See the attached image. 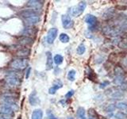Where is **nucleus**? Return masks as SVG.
<instances>
[{"mask_svg":"<svg viewBox=\"0 0 127 119\" xmlns=\"http://www.w3.org/2000/svg\"><path fill=\"white\" fill-rule=\"evenodd\" d=\"M2 105L0 106V114L4 116H10L14 114V111L18 110V106L14 102L12 97L9 95L2 97Z\"/></svg>","mask_w":127,"mask_h":119,"instance_id":"1","label":"nucleus"},{"mask_svg":"<svg viewBox=\"0 0 127 119\" xmlns=\"http://www.w3.org/2000/svg\"><path fill=\"white\" fill-rule=\"evenodd\" d=\"M21 17L28 26H34L40 22V16L37 11H34L31 9L24 10L20 13Z\"/></svg>","mask_w":127,"mask_h":119,"instance_id":"2","label":"nucleus"},{"mask_svg":"<svg viewBox=\"0 0 127 119\" xmlns=\"http://www.w3.org/2000/svg\"><path fill=\"white\" fill-rule=\"evenodd\" d=\"M86 6H87V3L85 2L82 1L79 2L77 6L71 7L69 10V13L71 16H73V17H78V16L83 14V12L84 11Z\"/></svg>","mask_w":127,"mask_h":119,"instance_id":"3","label":"nucleus"},{"mask_svg":"<svg viewBox=\"0 0 127 119\" xmlns=\"http://www.w3.org/2000/svg\"><path fill=\"white\" fill-rule=\"evenodd\" d=\"M28 60L26 58H18L15 59L11 62V67L16 70H23L28 65Z\"/></svg>","mask_w":127,"mask_h":119,"instance_id":"4","label":"nucleus"},{"mask_svg":"<svg viewBox=\"0 0 127 119\" xmlns=\"http://www.w3.org/2000/svg\"><path fill=\"white\" fill-rule=\"evenodd\" d=\"M6 82L10 87H16L19 83V77L14 72H9L6 75Z\"/></svg>","mask_w":127,"mask_h":119,"instance_id":"5","label":"nucleus"},{"mask_svg":"<svg viewBox=\"0 0 127 119\" xmlns=\"http://www.w3.org/2000/svg\"><path fill=\"white\" fill-rule=\"evenodd\" d=\"M26 6L29 7L31 10L37 12L38 10H41V8L43 6V2L42 1H37V0H31V1L27 2Z\"/></svg>","mask_w":127,"mask_h":119,"instance_id":"6","label":"nucleus"},{"mask_svg":"<svg viewBox=\"0 0 127 119\" xmlns=\"http://www.w3.org/2000/svg\"><path fill=\"white\" fill-rule=\"evenodd\" d=\"M58 30L57 28H51V29L48 31V33L46 36V41L48 44H53L55 39L57 37Z\"/></svg>","mask_w":127,"mask_h":119,"instance_id":"7","label":"nucleus"},{"mask_svg":"<svg viewBox=\"0 0 127 119\" xmlns=\"http://www.w3.org/2000/svg\"><path fill=\"white\" fill-rule=\"evenodd\" d=\"M61 21H62L63 27L64 28V29H66V30L70 29V28H71V27L73 26V25H74L73 21L71 19L70 16L67 15V14H64V15H62Z\"/></svg>","mask_w":127,"mask_h":119,"instance_id":"8","label":"nucleus"},{"mask_svg":"<svg viewBox=\"0 0 127 119\" xmlns=\"http://www.w3.org/2000/svg\"><path fill=\"white\" fill-rule=\"evenodd\" d=\"M63 87V83L60 80V79H57L53 84V87H50L49 90V93L50 94H54L56 93V91H57L58 89L61 88Z\"/></svg>","mask_w":127,"mask_h":119,"instance_id":"9","label":"nucleus"},{"mask_svg":"<svg viewBox=\"0 0 127 119\" xmlns=\"http://www.w3.org/2000/svg\"><path fill=\"white\" fill-rule=\"evenodd\" d=\"M85 22L87 23L88 25L92 27H95L97 24V18L94 15L91 14H87L85 18Z\"/></svg>","mask_w":127,"mask_h":119,"instance_id":"10","label":"nucleus"},{"mask_svg":"<svg viewBox=\"0 0 127 119\" xmlns=\"http://www.w3.org/2000/svg\"><path fill=\"white\" fill-rule=\"evenodd\" d=\"M29 102L32 106H36L40 102V100L37 96L36 91H33V92L30 94V97H29Z\"/></svg>","mask_w":127,"mask_h":119,"instance_id":"11","label":"nucleus"},{"mask_svg":"<svg viewBox=\"0 0 127 119\" xmlns=\"http://www.w3.org/2000/svg\"><path fill=\"white\" fill-rule=\"evenodd\" d=\"M46 57H47V61H46V70H51L53 68V57H52V53L50 52H46Z\"/></svg>","mask_w":127,"mask_h":119,"instance_id":"12","label":"nucleus"},{"mask_svg":"<svg viewBox=\"0 0 127 119\" xmlns=\"http://www.w3.org/2000/svg\"><path fill=\"white\" fill-rule=\"evenodd\" d=\"M31 119H43V111L40 109H36L32 113Z\"/></svg>","mask_w":127,"mask_h":119,"instance_id":"13","label":"nucleus"},{"mask_svg":"<svg viewBox=\"0 0 127 119\" xmlns=\"http://www.w3.org/2000/svg\"><path fill=\"white\" fill-rule=\"evenodd\" d=\"M19 44H21L22 45H29L33 43V39L29 37H23L18 41Z\"/></svg>","mask_w":127,"mask_h":119,"instance_id":"14","label":"nucleus"},{"mask_svg":"<svg viewBox=\"0 0 127 119\" xmlns=\"http://www.w3.org/2000/svg\"><path fill=\"white\" fill-rule=\"evenodd\" d=\"M30 51L29 49H27V48H23V49H21L18 51L17 55L18 57H20V58H24L25 57H27V56L30 54Z\"/></svg>","mask_w":127,"mask_h":119,"instance_id":"15","label":"nucleus"},{"mask_svg":"<svg viewBox=\"0 0 127 119\" xmlns=\"http://www.w3.org/2000/svg\"><path fill=\"white\" fill-rule=\"evenodd\" d=\"M76 116L78 119H87L86 118V111L83 107H79L76 112Z\"/></svg>","mask_w":127,"mask_h":119,"instance_id":"16","label":"nucleus"},{"mask_svg":"<svg viewBox=\"0 0 127 119\" xmlns=\"http://www.w3.org/2000/svg\"><path fill=\"white\" fill-rule=\"evenodd\" d=\"M63 60H64V58H63L62 56L60 55V54L56 55L54 57V58H53V61L57 65L61 64V63H63Z\"/></svg>","mask_w":127,"mask_h":119,"instance_id":"17","label":"nucleus"},{"mask_svg":"<svg viewBox=\"0 0 127 119\" xmlns=\"http://www.w3.org/2000/svg\"><path fill=\"white\" fill-rule=\"evenodd\" d=\"M88 119H98V114L93 109H90L88 111Z\"/></svg>","mask_w":127,"mask_h":119,"instance_id":"18","label":"nucleus"},{"mask_svg":"<svg viewBox=\"0 0 127 119\" xmlns=\"http://www.w3.org/2000/svg\"><path fill=\"white\" fill-rule=\"evenodd\" d=\"M114 73L115 75H117V76H121L122 77V75H124V70H123L121 67H119V66H117V67H115V68H114Z\"/></svg>","mask_w":127,"mask_h":119,"instance_id":"19","label":"nucleus"},{"mask_svg":"<svg viewBox=\"0 0 127 119\" xmlns=\"http://www.w3.org/2000/svg\"><path fill=\"white\" fill-rule=\"evenodd\" d=\"M59 39L62 43H67L69 41V40H70L68 35L66 34V33H61V35H60Z\"/></svg>","mask_w":127,"mask_h":119,"instance_id":"20","label":"nucleus"},{"mask_svg":"<svg viewBox=\"0 0 127 119\" xmlns=\"http://www.w3.org/2000/svg\"><path fill=\"white\" fill-rule=\"evenodd\" d=\"M75 71L74 69H71L68 71L67 73V79H69L70 81H74L75 79Z\"/></svg>","mask_w":127,"mask_h":119,"instance_id":"21","label":"nucleus"},{"mask_svg":"<svg viewBox=\"0 0 127 119\" xmlns=\"http://www.w3.org/2000/svg\"><path fill=\"white\" fill-rule=\"evenodd\" d=\"M85 51H86V47L83 44H80V45L78 46L77 50H76L77 54H79V55H83L85 53Z\"/></svg>","mask_w":127,"mask_h":119,"instance_id":"22","label":"nucleus"},{"mask_svg":"<svg viewBox=\"0 0 127 119\" xmlns=\"http://www.w3.org/2000/svg\"><path fill=\"white\" fill-rule=\"evenodd\" d=\"M115 118L117 119H127V114L123 112H118L115 114Z\"/></svg>","mask_w":127,"mask_h":119,"instance_id":"23","label":"nucleus"},{"mask_svg":"<svg viewBox=\"0 0 127 119\" xmlns=\"http://www.w3.org/2000/svg\"><path fill=\"white\" fill-rule=\"evenodd\" d=\"M116 108L119 110H125L127 108V104H126L124 102H119L116 105Z\"/></svg>","mask_w":127,"mask_h":119,"instance_id":"24","label":"nucleus"},{"mask_svg":"<svg viewBox=\"0 0 127 119\" xmlns=\"http://www.w3.org/2000/svg\"><path fill=\"white\" fill-rule=\"evenodd\" d=\"M47 114H48V117H49V119H57V118L54 116V114L52 113L50 110H48Z\"/></svg>","mask_w":127,"mask_h":119,"instance_id":"25","label":"nucleus"},{"mask_svg":"<svg viewBox=\"0 0 127 119\" xmlns=\"http://www.w3.org/2000/svg\"><path fill=\"white\" fill-rule=\"evenodd\" d=\"M115 108H116V106L111 104L108 106V108H106V110H107V112H111V111H114Z\"/></svg>","mask_w":127,"mask_h":119,"instance_id":"26","label":"nucleus"},{"mask_svg":"<svg viewBox=\"0 0 127 119\" xmlns=\"http://www.w3.org/2000/svg\"><path fill=\"white\" fill-rule=\"evenodd\" d=\"M74 92H75V91L72 90H70V91H68V92H67V93L65 94V98H70L74 94Z\"/></svg>","mask_w":127,"mask_h":119,"instance_id":"27","label":"nucleus"},{"mask_svg":"<svg viewBox=\"0 0 127 119\" xmlns=\"http://www.w3.org/2000/svg\"><path fill=\"white\" fill-rule=\"evenodd\" d=\"M30 71H31V67H29L27 68V70H26V79H28L30 77Z\"/></svg>","mask_w":127,"mask_h":119,"instance_id":"28","label":"nucleus"},{"mask_svg":"<svg viewBox=\"0 0 127 119\" xmlns=\"http://www.w3.org/2000/svg\"><path fill=\"white\" fill-rule=\"evenodd\" d=\"M109 82L108 81H106V82H104V83H102V84L100 85V87H101V88H104V87H105V86L104 85H107V84H109Z\"/></svg>","mask_w":127,"mask_h":119,"instance_id":"29","label":"nucleus"},{"mask_svg":"<svg viewBox=\"0 0 127 119\" xmlns=\"http://www.w3.org/2000/svg\"><path fill=\"white\" fill-rule=\"evenodd\" d=\"M0 119H11V118H6V117H5V116H1V117H0Z\"/></svg>","mask_w":127,"mask_h":119,"instance_id":"30","label":"nucleus"},{"mask_svg":"<svg viewBox=\"0 0 127 119\" xmlns=\"http://www.w3.org/2000/svg\"><path fill=\"white\" fill-rule=\"evenodd\" d=\"M67 119H73L72 118H71V117H68V118H67Z\"/></svg>","mask_w":127,"mask_h":119,"instance_id":"31","label":"nucleus"},{"mask_svg":"<svg viewBox=\"0 0 127 119\" xmlns=\"http://www.w3.org/2000/svg\"><path fill=\"white\" fill-rule=\"evenodd\" d=\"M18 119H22V117H21V116H19V117L18 118Z\"/></svg>","mask_w":127,"mask_h":119,"instance_id":"32","label":"nucleus"}]
</instances>
